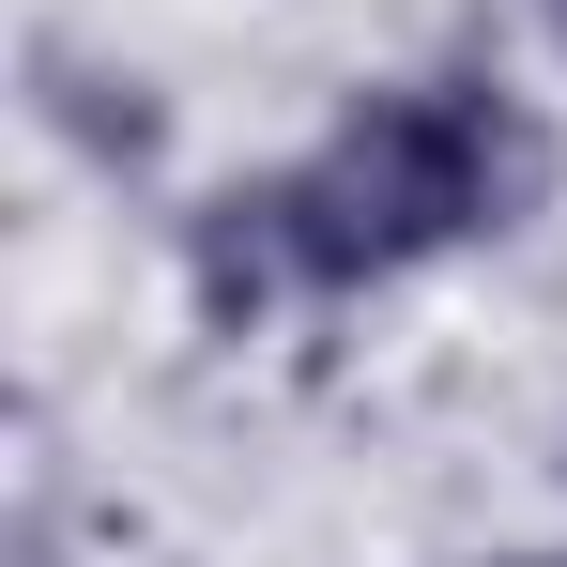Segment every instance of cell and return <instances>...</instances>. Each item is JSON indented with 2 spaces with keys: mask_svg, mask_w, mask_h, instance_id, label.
Masks as SVG:
<instances>
[{
  "mask_svg": "<svg viewBox=\"0 0 567 567\" xmlns=\"http://www.w3.org/2000/svg\"><path fill=\"white\" fill-rule=\"evenodd\" d=\"M553 185V123L506 78H383L291 169H246L185 215V291L215 338H261L277 307H353L461 246H506Z\"/></svg>",
  "mask_w": 567,
  "mask_h": 567,
  "instance_id": "6da1fadb",
  "label": "cell"
},
{
  "mask_svg": "<svg viewBox=\"0 0 567 567\" xmlns=\"http://www.w3.org/2000/svg\"><path fill=\"white\" fill-rule=\"evenodd\" d=\"M522 16H537V31H553V47H567V0H522Z\"/></svg>",
  "mask_w": 567,
  "mask_h": 567,
  "instance_id": "7a4b0ae2",
  "label": "cell"
}]
</instances>
